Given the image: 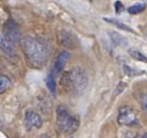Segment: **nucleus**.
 Instances as JSON below:
<instances>
[{
  "label": "nucleus",
  "instance_id": "nucleus-1",
  "mask_svg": "<svg viewBox=\"0 0 147 138\" xmlns=\"http://www.w3.org/2000/svg\"><path fill=\"white\" fill-rule=\"evenodd\" d=\"M21 45L29 64H32L33 67H43L46 63L49 49L43 40L33 38V36H26L21 40Z\"/></svg>",
  "mask_w": 147,
  "mask_h": 138
},
{
  "label": "nucleus",
  "instance_id": "nucleus-2",
  "mask_svg": "<svg viewBox=\"0 0 147 138\" xmlns=\"http://www.w3.org/2000/svg\"><path fill=\"white\" fill-rule=\"evenodd\" d=\"M89 79L86 72L82 67H76L72 70L65 73L61 78V86L66 91H71L74 94L82 93L88 87Z\"/></svg>",
  "mask_w": 147,
  "mask_h": 138
},
{
  "label": "nucleus",
  "instance_id": "nucleus-3",
  "mask_svg": "<svg viewBox=\"0 0 147 138\" xmlns=\"http://www.w3.org/2000/svg\"><path fill=\"white\" fill-rule=\"evenodd\" d=\"M57 129H59L62 133L71 135L73 132H76L79 127V119L76 115H73L68 108H66L65 105H60L57 108Z\"/></svg>",
  "mask_w": 147,
  "mask_h": 138
},
{
  "label": "nucleus",
  "instance_id": "nucleus-4",
  "mask_svg": "<svg viewBox=\"0 0 147 138\" xmlns=\"http://www.w3.org/2000/svg\"><path fill=\"white\" fill-rule=\"evenodd\" d=\"M118 124L122 126H135L139 124V116L131 107L124 105L118 111Z\"/></svg>",
  "mask_w": 147,
  "mask_h": 138
},
{
  "label": "nucleus",
  "instance_id": "nucleus-5",
  "mask_svg": "<svg viewBox=\"0 0 147 138\" xmlns=\"http://www.w3.org/2000/svg\"><path fill=\"white\" fill-rule=\"evenodd\" d=\"M3 34L15 45H16L17 42H20V40H22V38H21V30H20L18 24L15 22V21H12V19H9L7 22L4 24Z\"/></svg>",
  "mask_w": 147,
  "mask_h": 138
},
{
  "label": "nucleus",
  "instance_id": "nucleus-6",
  "mask_svg": "<svg viewBox=\"0 0 147 138\" xmlns=\"http://www.w3.org/2000/svg\"><path fill=\"white\" fill-rule=\"evenodd\" d=\"M24 123H26V126H27L28 130L40 129L41 125H43V119H41V116L36 113V111L29 110L26 113Z\"/></svg>",
  "mask_w": 147,
  "mask_h": 138
},
{
  "label": "nucleus",
  "instance_id": "nucleus-7",
  "mask_svg": "<svg viewBox=\"0 0 147 138\" xmlns=\"http://www.w3.org/2000/svg\"><path fill=\"white\" fill-rule=\"evenodd\" d=\"M57 38H59V41L61 42L62 46L68 47V49H74V47H77V40L69 31L60 30L59 33H57Z\"/></svg>",
  "mask_w": 147,
  "mask_h": 138
},
{
  "label": "nucleus",
  "instance_id": "nucleus-8",
  "mask_svg": "<svg viewBox=\"0 0 147 138\" xmlns=\"http://www.w3.org/2000/svg\"><path fill=\"white\" fill-rule=\"evenodd\" d=\"M69 58H71V54L68 51H62L60 52V55L59 57L56 58V62H55V64H54V68H52V73L54 74H59L62 72V69L65 68V66L67 64V62L69 61Z\"/></svg>",
  "mask_w": 147,
  "mask_h": 138
},
{
  "label": "nucleus",
  "instance_id": "nucleus-9",
  "mask_svg": "<svg viewBox=\"0 0 147 138\" xmlns=\"http://www.w3.org/2000/svg\"><path fill=\"white\" fill-rule=\"evenodd\" d=\"M0 50H3L9 57L15 58V56H16V51H15V44H12V42L3 34V31L0 33Z\"/></svg>",
  "mask_w": 147,
  "mask_h": 138
},
{
  "label": "nucleus",
  "instance_id": "nucleus-10",
  "mask_svg": "<svg viewBox=\"0 0 147 138\" xmlns=\"http://www.w3.org/2000/svg\"><path fill=\"white\" fill-rule=\"evenodd\" d=\"M46 85H48V88L51 91V93L56 94V80H55V74L52 72L46 78Z\"/></svg>",
  "mask_w": 147,
  "mask_h": 138
},
{
  "label": "nucleus",
  "instance_id": "nucleus-11",
  "mask_svg": "<svg viewBox=\"0 0 147 138\" xmlns=\"http://www.w3.org/2000/svg\"><path fill=\"white\" fill-rule=\"evenodd\" d=\"M10 86H11V80L5 75H0V94L4 93Z\"/></svg>",
  "mask_w": 147,
  "mask_h": 138
},
{
  "label": "nucleus",
  "instance_id": "nucleus-12",
  "mask_svg": "<svg viewBox=\"0 0 147 138\" xmlns=\"http://www.w3.org/2000/svg\"><path fill=\"white\" fill-rule=\"evenodd\" d=\"M129 55L134 58V60L136 61H141V62H147V57L144 56L142 54H141L140 51L138 50H135V49H130L129 50Z\"/></svg>",
  "mask_w": 147,
  "mask_h": 138
},
{
  "label": "nucleus",
  "instance_id": "nucleus-13",
  "mask_svg": "<svg viewBox=\"0 0 147 138\" xmlns=\"http://www.w3.org/2000/svg\"><path fill=\"white\" fill-rule=\"evenodd\" d=\"M105 21H106V22H109V23H113V24H115L118 28L123 29V30H128V31H130V33H134V30L131 29L130 27H128L127 24H124V23H122V22H119V21H117V19H112V18H105Z\"/></svg>",
  "mask_w": 147,
  "mask_h": 138
},
{
  "label": "nucleus",
  "instance_id": "nucleus-14",
  "mask_svg": "<svg viewBox=\"0 0 147 138\" xmlns=\"http://www.w3.org/2000/svg\"><path fill=\"white\" fill-rule=\"evenodd\" d=\"M145 10V5L144 4H136V5H133L128 9V12L130 15H138L140 12H142Z\"/></svg>",
  "mask_w": 147,
  "mask_h": 138
},
{
  "label": "nucleus",
  "instance_id": "nucleus-15",
  "mask_svg": "<svg viewBox=\"0 0 147 138\" xmlns=\"http://www.w3.org/2000/svg\"><path fill=\"white\" fill-rule=\"evenodd\" d=\"M123 69H124L125 74H127V75H129V76H136V75H140V74H142V72H141V70L134 69V68H131L130 66H127V64L123 67Z\"/></svg>",
  "mask_w": 147,
  "mask_h": 138
},
{
  "label": "nucleus",
  "instance_id": "nucleus-16",
  "mask_svg": "<svg viewBox=\"0 0 147 138\" xmlns=\"http://www.w3.org/2000/svg\"><path fill=\"white\" fill-rule=\"evenodd\" d=\"M141 105H142L144 110L147 111V94H144V96L141 97Z\"/></svg>",
  "mask_w": 147,
  "mask_h": 138
},
{
  "label": "nucleus",
  "instance_id": "nucleus-17",
  "mask_svg": "<svg viewBox=\"0 0 147 138\" xmlns=\"http://www.w3.org/2000/svg\"><path fill=\"white\" fill-rule=\"evenodd\" d=\"M114 6H115V11H117L118 13H119V12H122L123 10H124V9H123V7H124V6H123V4L120 3V1H115Z\"/></svg>",
  "mask_w": 147,
  "mask_h": 138
},
{
  "label": "nucleus",
  "instance_id": "nucleus-18",
  "mask_svg": "<svg viewBox=\"0 0 147 138\" xmlns=\"http://www.w3.org/2000/svg\"><path fill=\"white\" fill-rule=\"evenodd\" d=\"M123 87H124V84H123V82H120V84H119V90H115V94H117V96L120 93V91L123 90Z\"/></svg>",
  "mask_w": 147,
  "mask_h": 138
},
{
  "label": "nucleus",
  "instance_id": "nucleus-19",
  "mask_svg": "<svg viewBox=\"0 0 147 138\" xmlns=\"http://www.w3.org/2000/svg\"><path fill=\"white\" fill-rule=\"evenodd\" d=\"M40 138H50V137H49V136H45V135H44V136H41Z\"/></svg>",
  "mask_w": 147,
  "mask_h": 138
},
{
  "label": "nucleus",
  "instance_id": "nucleus-20",
  "mask_svg": "<svg viewBox=\"0 0 147 138\" xmlns=\"http://www.w3.org/2000/svg\"><path fill=\"white\" fill-rule=\"evenodd\" d=\"M142 138H147V133H145V135L142 136Z\"/></svg>",
  "mask_w": 147,
  "mask_h": 138
}]
</instances>
